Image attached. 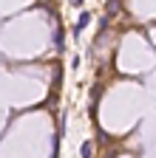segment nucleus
I'll return each instance as SVG.
<instances>
[{
    "instance_id": "obj_2",
    "label": "nucleus",
    "mask_w": 156,
    "mask_h": 158,
    "mask_svg": "<svg viewBox=\"0 0 156 158\" xmlns=\"http://www.w3.org/2000/svg\"><path fill=\"white\" fill-rule=\"evenodd\" d=\"M54 48L63 51V31H60V28H57V34H54Z\"/></svg>"
},
{
    "instance_id": "obj_1",
    "label": "nucleus",
    "mask_w": 156,
    "mask_h": 158,
    "mask_svg": "<svg viewBox=\"0 0 156 158\" xmlns=\"http://www.w3.org/2000/svg\"><path fill=\"white\" fill-rule=\"evenodd\" d=\"M88 23H91V14H82L80 20H77V28H74V34H80V31H82V28H85Z\"/></svg>"
},
{
    "instance_id": "obj_4",
    "label": "nucleus",
    "mask_w": 156,
    "mask_h": 158,
    "mask_svg": "<svg viewBox=\"0 0 156 158\" xmlns=\"http://www.w3.org/2000/svg\"><path fill=\"white\" fill-rule=\"evenodd\" d=\"M68 3H71V6H82L85 0H68Z\"/></svg>"
},
{
    "instance_id": "obj_3",
    "label": "nucleus",
    "mask_w": 156,
    "mask_h": 158,
    "mask_svg": "<svg viewBox=\"0 0 156 158\" xmlns=\"http://www.w3.org/2000/svg\"><path fill=\"white\" fill-rule=\"evenodd\" d=\"M91 150H94V147H91V141H85V144H82V150H80V152H82V158H91Z\"/></svg>"
}]
</instances>
